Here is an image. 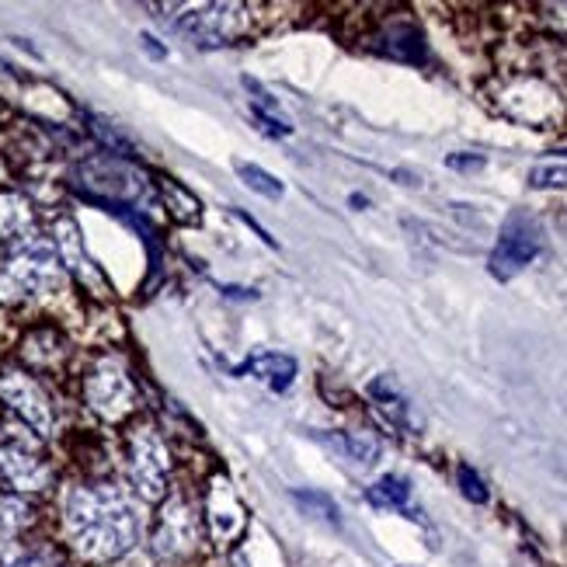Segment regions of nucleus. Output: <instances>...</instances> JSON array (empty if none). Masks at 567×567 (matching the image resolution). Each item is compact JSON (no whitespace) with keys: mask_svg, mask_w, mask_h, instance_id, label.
Instances as JSON below:
<instances>
[{"mask_svg":"<svg viewBox=\"0 0 567 567\" xmlns=\"http://www.w3.org/2000/svg\"><path fill=\"white\" fill-rule=\"evenodd\" d=\"M529 185L533 188H567V164L529 171Z\"/></svg>","mask_w":567,"mask_h":567,"instance_id":"5701e85b","label":"nucleus"},{"mask_svg":"<svg viewBox=\"0 0 567 567\" xmlns=\"http://www.w3.org/2000/svg\"><path fill=\"white\" fill-rule=\"evenodd\" d=\"M63 533L84 560L109 564L140 544L143 515L126 487L109 481L78 484L63 498Z\"/></svg>","mask_w":567,"mask_h":567,"instance_id":"f257e3e1","label":"nucleus"},{"mask_svg":"<svg viewBox=\"0 0 567 567\" xmlns=\"http://www.w3.org/2000/svg\"><path fill=\"white\" fill-rule=\"evenodd\" d=\"M244 373L258 377L272 390H286L296 380V359L286 355V352H261V355H255L248 365H244Z\"/></svg>","mask_w":567,"mask_h":567,"instance_id":"dca6fc26","label":"nucleus"},{"mask_svg":"<svg viewBox=\"0 0 567 567\" xmlns=\"http://www.w3.org/2000/svg\"><path fill=\"white\" fill-rule=\"evenodd\" d=\"M35 237V213L18 192H0V244H21Z\"/></svg>","mask_w":567,"mask_h":567,"instance_id":"2eb2a0df","label":"nucleus"},{"mask_svg":"<svg viewBox=\"0 0 567 567\" xmlns=\"http://www.w3.org/2000/svg\"><path fill=\"white\" fill-rule=\"evenodd\" d=\"M539 11H544V21L554 32L567 35V4H539Z\"/></svg>","mask_w":567,"mask_h":567,"instance_id":"b1692460","label":"nucleus"},{"mask_svg":"<svg viewBox=\"0 0 567 567\" xmlns=\"http://www.w3.org/2000/svg\"><path fill=\"white\" fill-rule=\"evenodd\" d=\"M126 474L143 502H164L167 498V477H171V453L164 446L161 432L151 422H136L126 432Z\"/></svg>","mask_w":567,"mask_h":567,"instance_id":"20e7f679","label":"nucleus"},{"mask_svg":"<svg viewBox=\"0 0 567 567\" xmlns=\"http://www.w3.org/2000/svg\"><path fill=\"white\" fill-rule=\"evenodd\" d=\"M365 498H369V505H377V508H398V512H408V505H411V484H408L404 477L386 474V477H380L373 487L365 491Z\"/></svg>","mask_w":567,"mask_h":567,"instance_id":"a211bd4d","label":"nucleus"},{"mask_svg":"<svg viewBox=\"0 0 567 567\" xmlns=\"http://www.w3.org/2000/svg\"><path fill=\"white\" fill-rule=\"evenodd\" d=\"M324 446H331L338 456H344L349 463H359V466H373L380 456H383V442L377 432L369 429H349V432H324L320 435Z\"/></svg>","mask_w":567,"mask_h":567,"instance_id":"4468645a","label":"nucleus"},{"mask_svg":"<svg viewBox=\"0 0 567 567\" xmlns=\"http://www.w3.org/2000/svg\"><path fill=\"white\" fill-rule=\"evenodd\" d=\"M178 29L188 32L199 45H230L248 32V8L244 4H203L188 11Z\"/></svg>","mask_w":567,"mask_h":567,"instance_id":"9b49d317","label":"nucleus"},{"mask_svg":"<svg viewBox=\"0 0 567 567\" xmlns=\"http://www.w3.org/2000/svg\"><path fill=\"white\" fill-rule=\"evenodd\" d=\"M446 167L450 171H463V175H466V171H481L484 167V157L481 154H450L446 157Z\"/></svg>","mask_w":567,"mask_h":567,"instance_id":"393cba45","label":"nucleus"},{"mask_svg":"<svg viewBox=\"0 0 567 567\" xmlns=\"http://www.w3.org/2000/svg\"><path fill=\"white\" fill-rule=\"evenodd\" d=\"M35 523V505L14 495V491H0V539H14Z\"/></svg>","mask_w":567,"mask_h":567,"instance_id":"f3484780","label":"nucleus"},{"mask_svg":"<svg viewBox=\"0 0 567 567\" xmlns=\"http://www.w3.org/2000/svg\"><path fill=\"white\" fill-rule=\"evenodd\" d=\"M206 529L216 547L240 544L244 529H248V508L237 498V487L227 474H213L206 484Z\"/></svg>","mask_w":567,"mask_h":567,"instance_id":"6e6552de","label":"nucleus"},{"mask_svg":"<svg viewBox=\"0 0 567 567\" xmlns=\"http://www.w3.org/2000/svg\"><path fill=\"white\" fill-rule=\"evenodd\" d=\"M66 289V268L56 255V244L29 237L11 248V255L0 261V300L29 303L45 300Z\"/></svg>","mask_w":567,"mask_h":567,"instance_id":"f03ea898","label":"nucleus"},{"mask_svg":"<svg viewBox=\"0 0 567 567\" xmlns=\"http://www.w3.org/2000/svg\"><path fill=\"white\" fill-rule=\"evenodd\" d=\"M487 102L508 122H519V126H529V130H550L564 118L560 91L547 78H539V73H529V70H512L491 81Z\"/></svg>","mask_w":567,"mask_h":567,"instance_id":"7ed1b4c3","label":"nucleus"},{"mask_svg":"<svg viewBox=\"0 0 567 567\" xmlns=\"http://www.w3.org/2000/svg\"><path fill=\"white\" fill-rule=\"evenodd\" d=\"M373 49L398 63H411V66H422L429 60V45H425V35L417 29L414 21H390L383 29L373 35Z\"/></svg>","mask_w":567,"mask_h":567,"instance_id":"f8f14e48","label":"nucleus"},{"mask_svg":"<svg viewBox=\"0 0 567 567\" xmlns=\"http://www.w3.org/2000/svg\"><path fill=\"white\" fill-rule=\"evenodd\" d=\"M0 401H4L21 422L32 432H39L42 439L53 435V429H56L53 404H49L45 390L24 373V369H4V373H0Z\"/></svg>","mask_w":567,"mask_h":567,"instance_id":"9d476101","label":"nucleus"},{"mask_svg":"<svg viewBox=\"0 0 567 567\" xmlns=\"http://www.w3.org/2000/svg\"><path fill=\"white\" fill-rule=\"evenodd\" d=\"M539 248H544V240H539V227L533 224L529 216L515 213V216H508V224H505V230H502V237L495 244V251H491V258H487V272L495 276L498 282H508V279L519 276L526 265L536 261Z\"/></svg>","mask_w":567,"mask_h":567,"instance_id":"423d86ee","label":"nucleus"},{"mask_svg":"<svg viewBox=\"0 0 567 567\" xmlns=\"http://www.w3.org/2000/svg\"><path fill=\"white\" fill-rule=\"evenodd\" d=\"M237 175H240V182L248 185L251 192L265 195V199H282V195H286V185L276 175H268V171L258 167V164H240L237 161Z\"/></svg>","mask_w":567,"mask_h":567,"instance_id":"6ab92c4d","label":"nucleus"},{"mask_svg":"<svg viewBox=\"0 0 567 567\" xmlns=\"http://www.w3.org/2000/svg\"><path fill=\"white\" fill-rule=\"evenodd\" d=\"M161 192H164V206L178 219H185V224H195V219H199V203H195L192 192H185L178 182L161 178Z\"/></svg>","mask_w":567,"mask_h":567,"instance_id":"aec40b11","label":"nucleus"},{"mask_svg":"<svg viewBox=\"0 0 567 567\" xmlns=\"http://www.w3.org/2000/svg\"><path fill=\"white\" fill-rule=\"evenodd\" d=\"M199 547V523L185 495H171L161 505V519L151 536V550L161 560H182Z\"/></svg>","mask_w":567,"mask_h":567,"instance_id":"1a4fd4ad","label":"nucleus"},{"mask_svg":"<svg viewBox=\"0 0 567 567\" xmlns=\"http://www.w3.org/2000/svg\"><path fill=\"white\" fill-rule=\"evenodd\" d=\"M0 477L14 487V495H39L53 484V466L32 439L8 435L0 442Z\"/></svg>","mask_w":567,"mask_h":567,"instance_id":"0eeeda50","label":"nucleus"},{"mask_svg":"<svg viewBox=\"0 0 567 567\" xmlns=\"http://www.w3.org/2000/svg\"><path fill=\"white\" fill-rule=\"evenodd\" d=\"M84 401L97 417H102V422L115 425V422H126V417L133 414L136 386L126 377V369L112 359H105L84 377Z\"/></svg>","mask_w":567,"mask_h":567,"instance_id":"39448f33","label":"nucleus"},{"mask_svg":"<svg viewBox=\"0 0 567 567\" xmlns=\"http://www.w3.org/2000/svg\"><path fill=\"white\" fill-rule=\"evenodd\" d=\"M369 398L377 401L380 414L386 417V422L393 429H404V432H422V417L414 414L411 401L401 393V386L393 383L390 377H377L373 383H369Z\"/></svg>","mask_w":567,"mask_h":567,"instance_id":"ddd939ff","label":"nucleus"},{"mask_svg":"<svg viewBox=\"0 0 567 567\" xmlns=\"http://www.w3.org/2000/svg\"><path fill=\"white\" fill-rule=\"evenodd\" d=\"M456 477H460V491H463V498L466 502H474V505H487V498H491V491H487V484L481 481V474L474 471V466H460L456 471Z\"/></svg>","mask_w":567,"mask_h":567,"instance_id":"4be33fe9","label":"nucleus"},{"mask_svg":"<svg viewBox=\"0 0 567 567\" xmlns=\"http://www.w3.org/2000/svg\"><path fill=\"white\" fill-rule=\"evenodd\" d=\"M0 567H53L49 564L42 554H35V550H21V554H14V557H8Z\"/></svg>","mask_w":567,"mask_h":567,"instance_id":"a878e982","label":"nucleus"},{"mask_svg":"<svg viewBox=\"0 0 567 567\" xmlns=\"http://www.w3.org/2000/svg\"><path fill=\"white\" fill-rule=\"evenodd\" d=\"M292 502L300 505V508H307V515H313V519L338 523V505L328 495H320V491H296Z\"/></svg>","mask_w":567,"mask_h":567,"instance_id":"412c9836","label":"nucleus"}]
</instances>
